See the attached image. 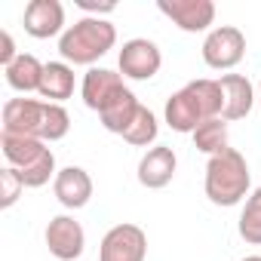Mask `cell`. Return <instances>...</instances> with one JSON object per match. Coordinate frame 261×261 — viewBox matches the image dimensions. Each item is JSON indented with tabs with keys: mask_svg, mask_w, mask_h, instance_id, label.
I'll return each instance as SVG.
<instances>
[{
	"mask_svg": "<svg viewBox=\"0 0 261 261\" xmlns=\"http://www.w3.org/2000/svg\"><path fill=\"white\" fill-rule=\"evenodd\" d=\"M224 111V95L218 80H191L185 89L172 92L166 101V123L175 133H194L206 120L221 117Z\"/></svg>",
	"mask_w": 261,
	"mask_h": 261,
	"instance_id": "cell-1",
	"label": "cell"
},
{
	"mask_svg": "<svg viewBox=\"0 0 261 261\" xmlns=\"http://www.w3.org/2000/svg\"><path fill=\"white\" fill-rule=\"evenodd\" d=\"M114 43L117 28L108 19L83 16L80 22L65 28V34L59 37V53L71 65H95L101 56H108V49H114Z\"/></svg>",
	"mask_w": 261,
	"mask_h": 261,
	"instance_id": "cell-2",
	"label": "cell"
},
{
	"mask_svg": "<svg viewBox=\"0 0 261 261\" xmlns=\"http://www.w3.org/2000/svg\"><path fill=\"white\" fill-rule=\"evenodd\" d=\"M249 163L240 151L227 148L215 157H209L206 163V197L215 203V206H237L246 194H249Z\"/></svg>",
	"mask_w": 261,
	"mask_h": 261,
	"instance_id": "cell-3",
	"label": "cell"
},
{
	"mask_svg": "<svg viewBox=\"0 0 261 261\" xmlns=\"http://www.w3.org/2000/svg\"><path fill=\"white\" fill-rule=\"evenodd\" d=\"M0 151H4L7 163L22 175L25 188H43L49 178L56 181V154L46 148V142L40 139H28V136H0Z\"/></svg>",
	"mask_w": 261,
	"mask_h": 261,
	"instance_id": "cell-4",
	"label": "cell"
},
{
	"mask_svg": "<svg viewBox=\"0 0 261 261\" xmlns=\"http://www.w3.org/2000/svg\"><path fill=\"white\" fill-rule=\"evenodd\" d=\"M246 56V37L233 25H218L203 40V62L215 71H230Z\"/></svg>",
	"mask_w": 261,
	"mask_h": 261,
	"instance_id": "cell-5",
	"label": "cell"
},
{
	"mask_svg": "<svg viewBox=\"0 0 261 261\" xmlns=\"http://www.w3.org/2000/svg\"><path fill=\"white\" fill-rule=\"evenodd\" d=\"M148 237L139 224H114L98 246V261H145Z\"/></svg>",
	"mask_w": 261,
	"mask_h": 261,
	"instance_id": "cell-6",
	"label": "cell"
},
{
	"mask_svg": "<svg viewBox=\"0 0 261 261\" xmlns=\"http://www.w3.org/2000/svg\"><path fill=\"white\" fill-rule=\"evenodd\" d=\"M46 105L37 98H10L4 105V133L10 136H28L43 142V123H46Z\"/></svg>",
	"mask_w": 261,
	"mask_h": 261,
	"instance_id": "cell-7",
	"label": "cell"
},
{
	"mask_svg": "<svg viewBox=\"0 0 261 261\" xmlns=\"http://www.w3.org/2000/svg\"><path fill=\"white\" fill-rule=\"evenodd\" d=\"M120 74L129 77V80H151L157 77L160 65H163V56H160V46L148 37H136V40H126L123 49H120Z\"/></svg>",
	"mask_w": 261,
	"mask_h": 261,
	"instance_id": "cell-8",
	"label": "cell"
},
{
	"mask_svg": "<svg viewBox=\"0 0 261 261\" xmlns=\"http://www.w3.org/2000/svg\"><path fill=\"white\" fill-rule=\"evenodd\" d=\"M126 92L123 86V77L111 68H89L86 77H83V86H80V95H83V105L89 111H108L120 95Z\"/></svg>",
	"mask_w": 261,
	"mask_h": 261,
	"instance_id": "cell-9",
	"label": "cell"
},
{
	"mask_svg": "<svg viewBox=\"0 0 261 261\" xmlns=\"http://www.w3.org/2000/svg\"><path fill=\"white\" fill-rule=\"evenodd\" d=\"M46 246L59 261H77L86 249V233L71 215H56L46 224Z\"/></svg>",
	"mask_w": 261,
	"mask_h": 261,
	"instance_id": "cell-10",
	"label": "cell"
},
{
	"mask_svg": "<svg viewBox=\"0 0 261 261\" xmlns=\"http://www.w3.org/2000/svg\"><path fill=\"white\" fill-rule=\"evenodd\" d=\"M157 7L166 19H172V25H178L188 34H200L215 22L212 0H160Z\"/></svg>",
	"mask_w": 261,
	"mask_h": 261,
	"instance_id": "cell-11",
	"label": "cell"
},
{
	"mask_svg": "<svg viewBox=\"0 0 261 261\" xmlns=\"http://www.w3.org/2000/svg\"><path fill=\"white\" fill-rule=\"evenodd\" d=\"M25 31L37 40H46V37H56V34H65V7L59 0H31L25 7Z\"/></svg>",
	"mask_w": 261,
	"mask_h": 261,
	"instance_id": "cell-12",
	"label": "cell"
},
{
	"mask_svg": "<svg viewBox=\"0 0 261 261\" xmlns=\"http://www.w3.org/2000/svg\"><path fill=\"white\" fill-rule=\"evenodd\" d=\"M175 166H178V157H175L172 148H166V145L148 148V154L139 160V181H142V188H148V191L166 188L175 178Z\"/></svg>",
	"mask_w": 261,
	"mask_h": 261,
	"instance_id": "cell-13",
	"label": "cell"
},
{
	"mask_svg": "<svg viewBox=\"0 0 261 261\" xmlns=\"http://www.w3.org/2000/svg\"><path fill=\"white\" fill-rule=\"evenodd\" d=\"M53 191H56V200L65 209H83L92 200V178L80 166H65V169H59V175L53 181Z\"/></svg>",
	"mask_w": 261,
	"mask_h": 261,
	"instance_id": "cell-14",
	"label": "cell"
},
{
	"mask_svg": "<svg viewBox=\"0 0 261 261\" xmlns=\"http://www.w3.org/2000/svg\"><path fill=\"white\" fill-rule=\"evenodd\" d=\"M218 86H221V95H224V111H221V120H243L252 105H255V89L249 83V77L243 74H221L218 77Z\"/></svg>",
	"mask_w": 261,
	"mask_h": 261,
	"instance_id": "cell-15",
	"label": "cell"
},
{
	"mask_svg": "<svg viewBox=\"0 0 261 261\" xmlns=\"http://www.w3.org/2000/svg\"><path fill=\"white\" fill-rule=\"evenodd\" d=\"M46 101L62 105L65 98L74 95V68L68 62H46L43 65V80L37 89Z\"/></svg>",
	"mask_w": 261,
	"mask_h": 261,
	"instance_id": "cell-16",
	"label": "cell"
},
{
	"mask_svg": "<svg viewBox=\"0 0 261 261\" xmlns=\"http://www.w3.org/2000/svg\"><path fill=\"white\" fill-rule=\"evenodd\" d=\"M4 71H7V83H10L16 92H37V89H40L43 65H40L37 56L22 53V56H19L10 68H4Z\"/></svg>",
	"mask_w": 261,
	"mask_h": 261,
	"instance_id": "cell-17",
	"label": "cell"
},
{
	"mask_svg": "<svg viewBox=\"0 0 261 261\" xmlns=\"http://www.w3.org/2000/svg\"><path fill=\"white\" fill-rule=\"evenodd\" d=\"M139 108H142V101L133 95V89H126L108 111H101L98 117H101V126L108 129V133H114V136H123L129 126H133V120H136V114H139Z\"/></svg>",
	"mask_w": 261,
	"mask_h": 261,
	"instance_id": "cell-18",
	"label": "cell"
},
{
	"mask_svg": "<svg viewBox=\"0 0 261 261\" xmlns=\"http://www.w3.org/2000/svg\"><path fill=\"white\" fill-rule=\"evenodd\" d=\"M191 136H194V148H197V151H203V154H209V157H215V154L227 151V123H224L221 117L200 123Z\"/></svg>",
	"mask_w": 261,
	"mask_h": 261,
	"instance_id": "cell-19",
	"label": "cell"
},
{
	"mask_svg": "<svg viewBox=\"0 0 261 261\" xmlns=\"http://www.w3.org/2000/svg\"><path fill=\"white\" fill-rule=\"evenodd\" d=\"M157 133H160V126H157L154 111L142 105L139 114H136V120H133V126H129L126 133H123V139H126L129 145H136V148H148V145L157 142Z\"/></svg>",
	"mask_w": 261,
	"mask_h": 261,
	"instance_id": "cell-20",
	"label": "cell"
},
{
	"mask_svg": "<svg viewBox=\"0 0 261 261\" xmlns=\"http://www.w3.org/2000/svg\"><path fill=\"white\" fill-rule=\"evenodd\" d=\"M240 237L252 246H261V188L252 191V197L243 206L240 215Z\"/></svg>",
	"mask_w": 261,
	"mask_h": 261,
	"instance_id": "cell-21",
	"label": "cell"
},
{
	"mask_svg": "<svg viewBox=\"0 0 261 261\" xmlns=\"http://www.w3.org/2000/svg\"><path fill=\"white\" fill-rule=\"evenodd\" d=\"M22 191H25L22 175H19L13 166H7L4 172H0V209H10V206L22 197Z\"/></svg>",
	"mask_w": 261,
	"mask_h": 261,
	"instance_id": "cell-22",
	"label": "cell"
},
{
	"mask_svg": "<svg viewBox=\"0 0 261 261\" xmlns=\"http://www.w3.org/2000/svg\"><path fill=\"white\" fill-rule=\"evenodd\" d=\"M22 53H16V43H13V34L10 31H0V65L10 68Z\"/></svg>",
	"mask_w": 261,
	"mask_h": 261,
	"instance_id": "cell-23",
	"label": "cell"
},
{
	"mask_svg": "<svg viewBox=\"0 0 261 261\" xmlns=\"http://www.w3.org/2000/svg\"><path fill=\"white\" fill-rule=\"evenodd\" d=\"M77 7H80L83 13H92L95 19H101V16H108V13L117 10V4H92V0H77Z\"/></svg>",
	"mask_w": 261,
	"mask_h": 261,
	"instance_id": "cell-24",
	"label": "cell"
},
{
	"mask_svg": "<svg viewBox=\"0 0 261 261\" xmlns=\"http://www.w3.org/2000/svg\"><path fill=\"white\" fill-rule=\"evenodd\" d=\"M243 261H261V255H249V258H243Z\"/></svg>",
	"mask_w": 261,
	"mask_h": 261,
	"instance_id": "cell-25",
	"label": "cell"
},
{
	"mask_svg": "<svg viewBox=\"0 0 261 261\" xmlns=\"http://www.w3.org/2000/svg\"><path fill=\"white\" fill-rule=\"evenodd\" d=\"M258 101H261V80H258Z\"/></svg>",
	"mask_w": 261,
	"mask_h": 261,
	"instance_id": "cell-26",
	"label": "cell"
}]
</instances>
